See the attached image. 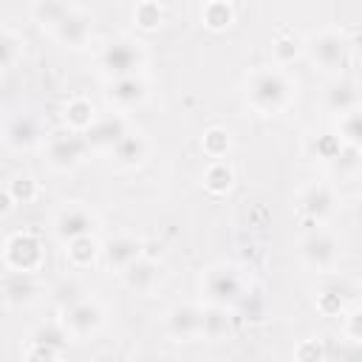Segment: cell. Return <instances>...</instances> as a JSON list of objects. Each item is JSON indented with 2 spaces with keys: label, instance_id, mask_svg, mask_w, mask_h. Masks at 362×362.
Segmentation results:
<instances>
[{
  "label": "cell",
  "instance_id": "obj_1",
  "mask_svg": "<svg viewBox=\"0 0 362 362\" xmlns=\"http://www.w3.org/2000/svg\"><path fill=\"white\" fill-rule=\"evenodd\" d=\"M297 96V82L286 65H260L243 76V102L257 116L283 113Z\"/></svg>",
  "mask_w": 362,
  "mask_h": 362
},
{
  "label": "cell",
  "instance_id": "obj_24",
  "mask_svg": "<svg viewBox=\"0 0 362 362\" xmlns=\"http://www.w3.org/2000/svg\"><path fill=\"white\" fill-rule=\"evenodd\" d=\"M65 257L74 269H90L102 257V243L93 235H82L65 246Z\"/></svg>",
  "mask_w": 362,
  "mask_h": 362
},
{
  "label": "cell",
  "instance_id": "obj_7",
  "mask_svg": "<svg viewBox=\"0 0 362 362\" xmlns=\"http://www.w3.org/2000/svg\"><path fill=\"white\" fill-rule=\"evenodd\" d=\"M59 311H62L59 322H62V328L68 331V337L74 342H85V339L96 337L102 331V325H105V308L93 297H79L76 303H71V305H65Z\"/></svg>",
  "mask_w": 362,
  "mask_h": 362
},
{
  "label": "cell",
  "instance_id": "obj_13",
  "mask_svg": "<svg viewBox=\"0 0 362 362\" xmlns=\"http://www.w3.org/2000/svg\"><path fill=\"white\" fill-rule=\"evenodd\" d=\"M150 96V85L141 74H133V76H122V79H110L107 82V90H105V99L113 110H133L139 105H144Z\"/></svg>",
  "mask_w": 362,
  "mask_h": 362
},
{
  "label": "cell",
  "instance_id": "obj_26",
  "mask_svg": "<svg viewBox=\"0 0 362 362\" xmlns=\"http://www.w3.org/2000/svg\"><path fill=\"white\" fill-rule=\"evenodd\" d=\"M201 181H204V187H206L212 195H223V192H229L232 184H235V170L229 167L226 158H209L206 170L201 173Z\"/></svg>",
  "mask_w": 362,
  "mask_h": 362
},
{
  "label": "cell",
  "instance_id": "obj_12",
  "mask_svg": "<svg viewBox=\"0 0 362 362\" xmlns=\"http://www.w3.org/2000/svg\"><path fill=\"white\" fill-rule=\"evenodd\" d=\"M68 331L62 328V322H51V325H40L31 337L28 345L23 348V356L31 362H51V359H62L65 348H68Z\"/></svg>",
  "mask_w": 362,
  "mask_h": 362
},
{
  "label": "cell",
  "instance_id": "obj_33",
  "mask_svg": "<svg viewBox=\"0 0 362 362\" xmlns=\"http://www.w3.org/2000/svg\"><path fill=\"white\" fill-rule=\"evenodd\" d=\"M305 51V40H300L297 34H280L272 45V54L277 59V65H288L297 59V54Z\"/></svg>",
  "mask_w": 362,
  "mask_h": 362
},
{
  "label": "cell",
  "instance_id": "obj_23",
  "mask_svg": "<svg viewBox=\"0 0 362 362\" xmlns=\"http://www.w3.org/2000/svg\"><path fill=\"white\" fill-rule=\"evenodd\" d=\"M232 337V308L226 305H206L204 311V339L223 342Z\"/></svg>",
  "mask_w": 362,
  "mask_h": 362
},
{
  "label": "cell",
  "instance_id": "obj_20",
  "mask_svg": "<svg viewBox=\"0 0 362 362\" xmlns=\"http://www.w3.org/2000/svg\"><path fill=\"white\" fill-rule=\"evenodd\" d=\"M359 105H362V85L345 76H337L322 93V107L325 113H334V116H342Z\"/></svg>",
  "mask_w": 362,
  "mask_h": 362
},
{
  "label": "cell",
  "instance_id": "obj_37",
  "mask_svg": "<svg viewBox=\"0 0 362 362\" xmlns=\"http://www.w3.org/2000/svg\"><path fill=\"white\" fill-rule=\"evenodd\" d=\"M345 339L348 342H362V305H354L345 314Z\"/></svg>",
  "mask_w": 362,
  "mask_h": 362
},
{
  "label": "cell",
  "instance_id": "obj_4",
  "mask_svg": "<svg viewBox=\"0 0 362 362\" xmlns=\"http://www.w3.org/2000/svg\"><path fill=\"white\" fill-rule=\"evenodd\" d=\"M40 147H42L45 164L51 170H57V173H74L76 167L85 164L88 153H93L90 144H88V139H85V133H76V130H71L65 124L59 130H51L42 139Z\"/></svg>",
  "mask_w": 362,
  "mask_h": 362
},
{
  "label": "cell",
  "instance_id": "obj_22",
  "mask_svg": "<svg viewBox=\"0 0 362 362\" xmlns=\"http://www.w3.org/2000/svg\"><path fill=\"white\" fill-rule=\"evenodd\" d=\"M96 119H99V113H96V107H93V102L88 96H71L65 102V107H62L65 127H71L76 133H88Z\"/></svg>",
  "mask_w": 362,
  "mask_h": 362
},
{
  "label": "cell",
  "instance_id": "obj_30",
  "mask_svg": "<svg viewBox=\"0 0 362 362\" xmlns=\"http://www.w3.org/2000/svg\"><path fill=\"white\" fill-rule=\"evenodd\" d=\"M337 133H339V139H342L348 147H356V150H362V105L339 116Z\"/></svg>",
  "mask_w": 362,
  "mask_h": 362
},
{
  "label": "cell",
  "instance_id": "obj_36",
  "mask_svg": "<svg viewBox=\"0 0 362 362\" xmlns=\"http://www.w3.org/2000/svg\"><path fill=\"white\" fill-rule=\"evenodd\" d=\"M79 297H85V291H82V286H79L76 280H62V283L54 288V300L59 303V308H65V305L76 303Z\"/></svg>",
  "mask_w": 362,
  "mask_h": 362
},
{
  "label": "cell",
  "instance_id": "obj_9",
  "mask_svg": "<svg viewBox=\"0 0 362 362\" xmlns=\"http://www.w3.org/2000/svg\"><path fill=\"white\" fill-rule=\"evenodd\" d=\"M93 232H96V215L90 212V206H85L79 201L62 204L51 218V235L62 246H68L71 240H76L82 235H93Z\"/></svg>",
  "mask_w": 362,
  "mask_h": 362
},
{
  "label": "cell",
  "instance_id": "obj_5",
  "mask_svg": "<svg viewBox=\"0 0 362 362\" xmlns=\"http://www.w3.org/2000/svg\"><path fill=\"white\" fill-rule=\"evenodd\" d=\"M311 62L314 71H322V74H339L345 65H348V57H351V42L342 31L337 28H322L317 34H311L305 40V51H303Z\"/></svg>",
  "mask_w": 362,
  "mask_h": 362
},
{
  "label": "cell",
  "instance_id": "obj_17",
  "mask_svg": "<svg viewBox=\"0 0 362 362\" xmlns=\"http://www.w3.org/2000/svg\"><path fill=\"white\" fill-rule=\"evenodd\" d=\"M90 34H93V20H90V14L82 11V8H71V11L65 14V20L51 31V37H54L62 48H74V51L85 48V45L90 42Z\"/></svg>",
  "mask_w": 362,
  "mask_h": 362
},
{
  "label": "cell",
  "instance_id": "obj_29",
  "mask_svg": "<svg viewBox=\"0 0 362 362\" xmlns=\"http://www.w3.org/2000/svg\"><path fill=\"white\" fill-rule=\"evenodd\" d=\"M0 51H3V71H11V68L23 59V54H25V40H23V34H17L11 25H3Z\"/></svg>",
  "mask_w": 362,
  "mask_h": 362
},
{
  "label": "cell",
  "instance_id": "obj_28",
  "mask_svg": "<svg viewBox=\"0 0 362 362\" xmlns=\"http://www.w3.org/2000/svg\"><path fill=\"white\" fill-rule=\"evenodd\" d=\"M133 23L141 31H156L164 23V8L158 0H136L133 6Z\"/></svg>",
  "mask_w": 362,
  "mask_h": 362
},
{
  "label": "cell",
  "instance_id": "obj_16",
  "mask_svg": "<svg viewBox=\"0 0 362 362\" xmlns=\"http://www.w3.org/2000/svg\"><path fill=\"white\" fill-rule=\"evenodd\" d=\"M147 156H150V141L141 130H133V127L107 150L110 164L119 170H136L147 161Z\"/></svg>",
  "mask_w": 362,
  "mask_h": 362
},
{
  "label": "cell",
  "instance_id": "obj_38",
  "mask_svg": "<svg viewBox=\"0 0 362 362\" xmlns=\"http://www.w3.org/2000/svg\"><path fill=\"white\" fill-rule=\"evenodd\" d=\"M351 215H354V223L362 229V192L354 198V204H351Z\"/></svg>",
  "mask_w": 362,
  "mask_h": 362
},
{
  "label": "cell",
  "instance_id": "obj_15",
  "mask_svg": "<svg viewBox=\"0 0 362 362\" xmlns=\"http://www.w3.org/2000/svg\"><path fill=\"white\" fill-rule=\"evenodd\" d=\"M139 257H144V240L130 232H122V235L110 238L107 243H102V263H105V269H110L116 274H122Z\"/></svg>",
  "mask_w": 362,
  "mask_h": 362
},
{
  "label": "cell",
  "instance_id": "obj_11",
  "mask_svg": "<svg viewBox=\"0 0 362 362\" xmlns=\"http://www.w3.org/2000/svg\"><path fill=\"white\" fill-rule=\"evenodd\" d=\"M297 209H300V215L311 226L328 223L334 218V212H337V192H334V187L325 184V181H314V184L303 187L300 195H297Z\"/></svg>",
  "mask_w": 362,
  "mask_h": 362
},
{
  "label": "cell",
  "instance_id": "obj_34",
  "mask_svg": "<svg viewBox=\"0 0 362 362\" xmlns=\"http://www.w3.org/2000/svg\"><path fill=\"white\" fill-rule=\"evenodd\" d=\"M311 150H314V158H320L325 164H334L339 158V153L345 150V141L339 139V133H322V136L314 139Z\"/></svg>",
  "mask_w": 362,
  "mask_h": 362
},
{
  "label": "cell",
  "instance_id": "obj_31",
  "mask_svg": "<svg viewBox=\"0 0 362 362\" xmlns=\"http://www.w3.org/2000/svg\"><path fill=\"white\" fill-rule=\"evenodd\" d=\"M3 189L14 198V204H31V201L37 198V192H40L34 175H28V173H17V175H11V178L6 181Z\"/></svg>",
  "mask_w": 362,
  "mask_h": 362
},
{
  "label": "cell",
  "instance_id": "obj_8",
  "mask_svg": "<svg viewBox=\"0 0 362 362\" xmlns=\"http://www.w3.org/2000/svg\"><path fill=\"white\" fill-rule=\"evenodd\" d=\"M204 303H178L164 311L161 328L173 342H198L204 339Z\"/></svg>",
  "mask_w": 362,
  "mask_h": 362
},
{
  "label": "cell",
  "instance_id": "obj_18",
  "mask_svg": "<svg viewBox=\"0 0 362 362\" xmlns=\"http://www.w3.org/2000/svg\"><path fill=\"white\" fill-rule=\"evenodd\" d=\"M127 130H130V124H127V119L122 116V110H113V113L99 116V119L93 122V127L85 133V139H88L90 150H96V153H107V150H110Z\"/></svg>",
  "mask_w": 362,
  "mask_h": 362
},
{
  "label": "cell",
  "instance_id": "obj_2",
  "mask_svg": "<svg viewBox=\"0 0 362 362\" xmlns=\"http://www.w3.org/2000/svg\"><path fill=\"white\" fill-rule=\"evenodd\" d=\"M246 297V277L235 263H212L201 272V303L204 305H238Z\"/></svg>",
  "mask_w": 362,
  "mask_h": 362
},
{
  "label": "cell",
  "instance_id": "obj_6",
  "mask_svg": "<svg viewBox=\"0 0 362 362\" xmlns=\"http://www.w3.org/2000/svg\"><path fill=\"white\" fill-rule=\"evenodd\" d=\"M297 257L305 269L328 274L337 269L339 263V240L334 232H328L325 226H317L311 232H305L297 243Z\"/></svg>",
  "mask_w": 362,
  "mask_h": 362
},
{
  "label": "cell",
  "instance_id": "obj_32",
  "mask_svg": "<svg viewBox=\"0 0 362 362\" xmlns=\"http://www.w3.org/2000/svg\"><path fill=\"white\" fill-rule=\"evenodd\" d=\"M201 147H204L206 158H226V153H229V147H232L229 130H223V127H209V130L201 136Z\"/></svg>",
  "mask_w": 362,
  "mask_h": 362
},
{
  "label": "cell",
  "instance_id": "obj_10",
  "mask_svg": "<svg viewBox=\"0 0 362 362\" xmlns=\"http://www.w3.org/2000/svg\"><path fill=\"white\" fill-rule=\"evenodd\" d=\"M45 263L42 240L31 232H11L3 243V266L8 272H40Z\"/></svg>",
  "mask_w": 362,
  "mask_h": 362
},
{
  "label": "cell",
  "instance_id": "obj_19",
  "mask_svg": "<svg viewBox=\"0 0 362 362\" xmlns=\"http://www.w3.org/2000/svg\"><path fill=\"white\" fill-rule=\"evenodd\" d=\"M42 133H40V124L34 116L28 113H20V116H11L6 122V130H3V141L11 153H25L37 144H42Z\"/></svg>",
  "mask_w": 362,
  "mask_h": 362
},
{
  "label": "cell",
  "instance_id": "obj_25",
  "mask_svg": "<svg viewBox=\"0 0 362 362\" xmlns=\"http://www.w3.org/2000/svg\"><path fill=\"white\" fill-rule=\"evenodd\" d=\"M68 11H71V3H68V0H34V3H31V17H34V23H37L42 31H48V34L65 20Z\"/></svg>",
  "mask_w": 362,
  "mask_h": 362
},
{
  "label": "cell",
  "instance_id": "obj_35",
  "mask_svg": "<svg viewBox=\"0 0 362 362\" xmlns=\"http://www.w3.org/2000/svg\"><path fill=\"white\" fill-rule=\"evenodd\" d=\"M317 308H320L325 317L342 314V311H345V294H342V288H339V286H325V288H320V294H317Z\"/></svg>",
  "mask_w": 362,
  "mask_h": 362
},
{
  "label": "cell",
  "instance_id": "obj_21",
  "mask_svg": "<svg viewBox=\"0 0 362 362\" xmlns=\"http://www.w3.org/2000/svg\"><path fill=\"white\" fill-rule=\"evenodd\" d=\"M119 277H122L124 288H130L133 294L150 297V294L158 288V283H161V269H158L156 260H150V257H139V260H136L133 266H127Z\"/></svg>",
  "mask_w": 362,
  "mask_h": 362
},
{
  "label": "cell",
  "instance_id": "obj_3",
  "mask_svg": "<svg viewBox=\"0 0 362 362\" xmlns=\"http://www.w3.org/2000/svg\"><path fill=\"white\" fill-rule=\"evenodd\" d=\"M144 62H147V54L141 42L133 37H113L96 51V71L105 76V82L141 74Z\"/></svg>",
  "mask_w": 362,
  "mask_h": 362
},
{
  "label": "cell",
  "instance_id": "obj_14",
  "mask_svg": "<svg viewBox=\"0 0 362 362\" xmlns=\"http://www.w3.org/2000/svg\"><path fill=\"white\" fill-rule=\"evenodd\" d=\"M40 283H37V272H8L3 277V305L11 311L28 308L40 300Z\"/></svg>",
  "mask_w": 362,
  "mask_h": 362
},
{
  "label": "cell",
  "instance_id": "obj_27",
  "mask_svg": "<svg viewBox=\"0 0 362 362\" xmlns=\"http://www.w3.org/2000/svg\"><path fill=\"white\" fill-rule=\"evenodd\" d=\"M201 23L209 31H226L235 23V8L229 0H204L201 6Z\"/></svg>",
  "mask_w": 362,
  "mask_h": 362
}]
</instances>
